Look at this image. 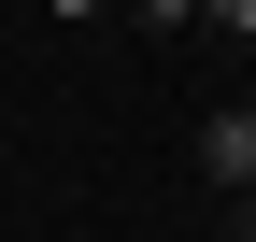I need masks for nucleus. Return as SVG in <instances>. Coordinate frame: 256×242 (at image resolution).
<instances>
[{"label": "nucleus", "mask_w": 256, "mask_h": 242, "mask_svg": "<svg viewBox=\"0 0 256 242\" xmlns=\"http://www.w3.org/2000/svg\"><path fill=\"white\" fill-rule=\"evenodd\" d=\"M185 157H200L214 200H256V100H214L200 128H185Z\"/></svg>", "instance_id": "1"}, {"label": "nucleus", "mask_w": 256, "mask_h": 242, "mask_svg": "<svg viewBox=\"0 0 256 242\" xmlns=\"http://www.w3.org/2000/svg\"><path fill=\"white\" fill-rule=\"evenodd\" d=\"M43 14H57V28H100V14H114V0H43Z\"/></svg>", "instance_id": "4"}, {"label": "nucleus", "mask_w": 256, "mask_h": 242, "mask_svg": "<svg viewBox=\"0 0 256 242\" xmlns=\"http://www.w3.org/2000/svg\"><path fill=\"white\" fill-rule=\"evenodd\" d=\"M128 28H142V43H185V28H200V0H114Z\"/></svg>", "instance_id": "2"}, {"label": "nucleus", "mask_w": 256, "mask_h": 242, "mask_svg": "<svg viewBox=\"0 0 256 242\" xmlns=\"http://www.w3.org/2000/svg\"><path fill=\"white\" fill-rule=\"evenodd\" d=\"M200 28H214L228 57H256V0H200Z\"/></svg>", "instance_id": "3"}]
</instances>
